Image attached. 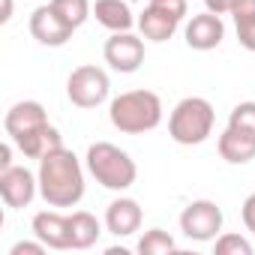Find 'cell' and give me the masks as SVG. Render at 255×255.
I'll use <instances>...</instances> for the list:
<instances>
[{
  "mask_svg": "<svg viewBox=\"0 0 255 255\" xmlns=\"http://www.w3.org/2000/svg\"><path fill=\"white\" fill-rule=\"evenodd\" d=\"M3 129L9 135V141L27 156V159H42L45 153L63 147V135L48 123L45 105L36 99H21L15 102L6 117H3Z\"/></svg>",
  "mask_w": 255,
  "mask_h": 255,
  "instance_id": "cell-1",
  "label": "cell"
},
{
  "mask_svg": "<svg viewBox=\"0 0 255 255\" xmlns=\"http://www.w3.org/2000/svg\"><path fill=\"white\" fill-rule=\"evenodd\" d=\"M84 168L87 165L66 147L45 153L36 168L42 201L48 207H75L84 198Z\"/></svg>",
  "mask_w": 255,
  "mask_h": 255,
  "instance_id": "cell-2",
  "label": "cell"
},
{
  "mask_svg": "<svg viewBox=\"0 0 255 255\" xmlns=\"http://www.w3.org/2000/svg\"><path fill=\"white\" fill-rule=\"evenodd\" d=\"M162 99L153 90H126L111 99L108 105V120L117 132L123 135H144L153 132L162 123Z\"/></svg>",
  "mask_w": 255,
  "mask_h": 255,
  "instance_id": "cell-3",
  "label": "cell"
},
{
  "mask_svg": "<svg viewBox=\"0 0 255 255\" xmlns=\"http://www.w3.org/2000/svg\"><path fill=\"white\" fill-rule=\"evenodd\" d=\"M84 165H87V174L102 189H111V192H126L138 180L135 159L126 150H120L117 144H111V141L90 144L87 153H84Z\"/></svg>",
  "mask_w": 255,
  "mask_h": 255,
  "instance_id": "cell-4",
  "label": "cell"
},
{
  "mask_svg": "<svg viewBox=\"0 0 255 255\" xmlns=\"http://www.w3.org/2000/svg\"><path fill=\"white\" fill-rule=\"evenodd\" d=\"M213 123H216V111H213L210 99L186 96L168 114V135H171V141H177L183 147H195L213 135Z\"/></svg>",
  "mask_w": 255,
  "mask_h": 255,
  "instance_id": "cell-5",
  "label": "cell"
},
{
  "mask_svg": "<svg viewBox=\"0 0 255 255\" xmlns=\"http://www.w3.org/2000/svg\"><path fill=\"white\" fill-rule=\"evenodd\" d=\"M186 18V0H150L138 15V30L147 42H168Z\"/></svg>",
  "mask_w": 255,
  "mask_h": 255,
  "instance_id": "cell-6",
  "label": "cell"
},
{
  "mask_svg": "<svg viewBox=\"0 0 255 255\" xmlns=\"http://www.w3.org/2000/svg\"><path fill=\"white\" fill-rule=\"evenodd\" d=\"M108 93H111V81L102 66L84 63L75 66L66 78V96L75 108H99L108 99Z\"/></svg>",
  "mask_w": 255,
  "mask_h": 255,
  "instance_id": "cell-7",
  "label": "cell"
},
{
  "mask_svg": "<svg viewBox=\"0 0 255 255\" xmlns=\"http://www.w3.org/2000/svg\"><path fill=\"white\" fill-rule=\"evenodd\" d=\"M222 207L210 198H198V201H189L180 213V231L183 237L195 240V243H210L222 234Z\"/></svg>",
  "mask_w": 255,
  "mask_h": 255,
  "instance_id": "cell-8",
  "label": "cell"
},
{
  "mask_svg": "<svg viewBox=\"0 0 255 255\" xmlns=\"http://www.w3.org/2000/svg\"><path fill=\"white\" fill-rule=\"evenodd\" d=\"M102 57L105 63L114 69V72H123V75H132L141 69L144 63V36H135L132 30H120V33H111L102 45Z\"/></svg>",
  "mask_w": 255,
  "mask_h": 255,
  "instance_id": "cell-9",
  "label": "cell"
},
{
  "mask_svg": "<svg viewBox=\"0 0 255 255\" xmlns=\"http://www.w3.org/2000/svg\"><path fill=\"white\" fill-rule=\"evenodd\" d=\"M30 36L39 42V45H45V48H60V45H66L69 39H72V33H75V27L51 6V3H42V6H36L33 12H30Z\"/></svg>",
  "mask_w": 255,
  "mask_h": 255,
  "instance_id": "cell-10",
  "label": "cell"
},
{
  "mask_svg": "<svg viewBox=\"0 0 255 255\" xmlns=\"http://www.w3.org/2000/svg\"><path fill=\"white\" fill-rule=\"evenodd\" d=\"M39 195V177L24 168V165H9L0 171V198H3L6 207L21 210L30 207V201Z\"/></svg>",
  "mask_w": 255,
  "mask_h": 255,
  "instance_id": "cell-11",
  "label": "cell"
},
{
  "mask_svg": "<svg viewBox=\"0 0 255 255\" xmlns=\"http://www.w3.org/2000/svg\"><path fill=\"white\" fill-rule=\"evenodd\" d=\"M183 39L192 51H213L222 45L225 39V24H222V15L204 9L198 15H192L183 27Z\"/></svg>",
  "mask_w": 255,
  "mask_h": 255,
  "instance_id": "cell-12",
  "label": "cell"
},
{
  "mask_svg": "<svg viewBox=\"0 0 255 255\" xmlns=\"http://www.w3.org/2000/svg\"><path fill=\"white\" fill-rule=\"evenodd\" d=\"M30 231L48 249H72V225L60 210H39L30 222Z\"/></svg>",
  "mask_w": 255,
  "mask_h": 255,
  "instance_id": "cell-13",
  "label": "cell"
},
{
  "mask_svg": "<svg viewBox=\"0 0 255 255\" xmlns=\"http://www.w3.org/2000/svg\"><path fill=\"white\" fill-rule=\"evenodd\" d=\"M144 222V210L135 198H114L108 207H105V228L114 234V237H132Z\"/></svg>",
  "mask_w": 255,
  "mask_h": 255,
  "instance_id": "cell-14",
  "label": "cell"
},
{
  "mask_svg": "<svg viewBox=\"0 0 255 255\" xmlns=\"http://www.w3.org/2000/svg\"><path fill=\"white\" fill-rule=\"evenodd\" d=\"M93 18L105 30H111V33L138 27V18L132 15V9H129L126 0H96V3H93Z\"/></svg>",
  "mask_w": 255,
  "mask_h": 255,
  "instance_id": "cell-15",
  "label": "cell"
},
{
  "mask_svg": "<svg viewBox=\"0 0 255 255\" xmlns=\"http://www.w3.org/2000/svg\"><path fill=\"white\" fill-rule=\"evenodd\" d=\"M216 150L228 165H246L255 159V135H246V132H237L231 126H225V132L216 141Z\"/></svg>",
  "mask_w": 255,
  "mask_h": 255,
  "instance_id": "cell-16",
  "label": "cell"
},
{
  "mask_svg": "<svg viewBox=\"0 0 255 255\" xmlns=\"http://www.w3.org/2000/svg\"><path fill=\"white\" fill-rule=\"evenodd\" d=\"M228 15L234 18L240 45L246 51H255V0H234Z\"/></svg>",
  "mask_w": 255,
  "mask_h": 255,
  "instance_id": "cell-17",
  "label": "cell"
},
{
  "mask_svg": "<svg viewBox=\"0 0 255 255\" xmlns=\"http://www.w3.org/2000/svg\"><path fill=\"white\" fill-rule=\"evenodd\" d=\"M69 225H72V249H90L102 237V222L87 210H75L69 216Z\"/></svg>",
  "mask_w": 255,
  "mask_h": 255,
  "instance_id": "cell-18",
  "label": "cell"
},
{
  "mask_svg": "<svg viewBox=\"0 0 255 255\" xmlns=\"http://www.w3.org/2000/svg\"><path fill=\"white\" fill-rule=\"evenodd\" d=\"M138 252L141 255H168V252H177V240L162 228H150L138 240Z\"/></svg>",
  "mask_w": 255,
  "mask_h": 255,
  "instance_id": "cell-19",
  "label": "cell"
},
{
  "mask_svg": "<svg viewBox=\"0 0 255 255\" xmlns=\"http://www.w3.org/2000/svg\"><path fill=\"white\" fill-rule=\"evenodd\" d=\"M51 6H54L75 30L93 15V3H90V0H51Z\"/></svg>",
  "mask_w": 255,
  "mask_h": 255,
  "instance_id": "cell-20",
  "label": "cell"
},
{
  "mask_svg": "<svg viewBox=\"0 0 255 255\" xmlns=\"http://www.w3.org/2000/svg\"><path fill=\"white\" fill-rule=\"evenodd\" d=\"M213 252H216V255H252V243H249L243 234L225 231V234H219V237L213 240Z\"/></svg>",
  "mask_w": 255,
  "mask_h": 255,
  "instance_id": "cell-21",
  "label": "cell"
},
{
  "mask_svg": "<svg viewBox=\"0 0 255 255\" xmlns=\"http://www.w3.org/2000/svg\"><path fill=\"white\" fill-rule=\"evenodd\" d=\"M228 126L237 132H246V135H255V102H240L231 108L228 114Z\"/></svg>",
  "mask_w": 255,
  "mask_h": 255,
  "instance_id": "cell-22",
  "label": "cell"
},
{
  "mask_svg": "<svg viewBox=\"0 0 255 255\" xmlns=\"http://www.w3.org/2000/svg\"><path fill=\"white\" fill-rule=\"evenodd\" d=\"M45 249H48V246H45L39 237H36V240H18V243L9 249V255H42Z\"/></svg>",
  "mask_w": 255,
  "mask_h": 255,
  "instance_id": "cell-23",
  "label": "cell"
},
{
  "mask_svg": "<svg viewBox=\"0 0 255 255\" xmlns=\"http://www.w3.org/2000/svg\"><path fill=\"white\" fill-rule=\"evenodd\" d=\"M240 216H243L246 231H252V237H255V192L246 195V201H243V207H240Z\"/></svg>",
  "mask_w": 255,
  "mask_h": 255,
  "instance_id": "cell-24",
  "label": "cell"
},
{
  "mask_svg": "<svg viewBox=\"0 0 255 255\" xmlns=\"http://www.w3.org/2000/svg\"><path fill=\"white\" fill-rule=\"evenodd\" d=\"M231 3H234V0H204V6H207L210 12H216V15H228Z\"/></svg>",
  "mask_w": 255,
  "mask_h": 255,
  "instance_id": "cell-25",
  "label": "cell"
},
{
  "mask_svg": "<svg viewBox=\"0 0 255 255\" xmlns=\"http://www.w3.org/2000/svg\"><path fill=\"white\" fill-rule=\"evenodd\" d=\"M12 141H6V144H0V171H3V168H9L12 165Z\"/></svg>",
  "mask_w": 255,
  "mask_h": 255,
  "instance_id": "cell-26",
  "label": "cell"
},
{
  "mask_svg": "<svg viewBox=\"0 0 255 255\" xmlns=\"http://www.w3.org/2000/svg\"><path fill=\"white\" fill-rule=\"evenodd\" d=\"M12 21V0H3V12H0V24Z\"/></svg>",
  "mask_w": 255,
  "mask_h": 255,
  "instance_id": "cell-27",
  "label": "cell"
}]
</instances>
